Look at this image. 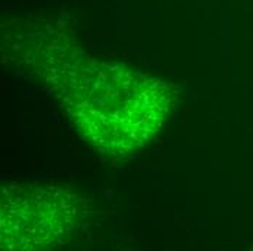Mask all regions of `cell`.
Instances as JSON below:
<instances>
[{"label":"cell","instance_id":"cell-1","mask_svg":"<svg viewBox=\"0 0 253 251\" xmlns=\"http://www.w3.org/2000/svg\"><path fill=\"white\" fill-rule=\"evenodd\" d=\"M41 70L79 131L109 154L140 150L165 124L172 105L163 81L89 57L41 60Z\"/></svg>","mask_w":253,"mask_h":251},{"label":"cell","instance_id":"cell-2","mask_svg":"<svg viewBox=\"0 0 253 251\" xmlns=\"http://www.w3.org/2000/svg\"><path fill=\"white\" fill-rule=\"evenodd\" d=\"M79 214L76 198L63 190L10 184L1 193V244L13 250L48 247L75 228Z\"/></svg>","mask_w":253,"mask_h":251}]
</instances>
